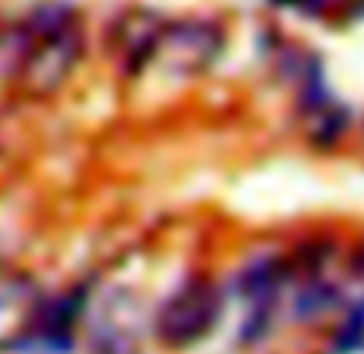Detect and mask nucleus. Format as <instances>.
Here are the masks:
<instances>
[{"label":"nucleus","instance_id":"nucleus-1","mask_svg":"<svg viewBox=\"0 0 364 354\" xmlns=\"http://www.w3.org/2000/svg\"><path fill=\"white\" fill-rule=\"evenodd\" d=\"M223 29L210 20H178L161 26L155 55L174 75H200L220 58Z\"/></svg>","mask_w":364,"mask_h":354},{"label":"nucleus","instance_id":"nucleus-2","mask_svg":"<svg viewBox=\"0 0 364 354\" xmlns=\"http://www.w3.org/2000/svg\"><path fill=\"white\" fill-rule=\"evenodd\" d=\"M220 319V293L210 284H187L178 290L159 313L161 341L184 348L200 341Z\"/></svg>","mask_w":364,"mask_h":354},{"label":"nucleus","instance_id":"nucleus-3","mask_svg":"<svg viewBox=\"0 0 364 354\" xmlns=\"http://www.w3.org/2000/svg\"><path fill=\"white\" fill-rule=\"evenodd\" d=\"M77 55H81V36H77L75 26L52 36H39L33 42V52H29L26 65H23V77L36 90H52L75 68Z\"/></svg>","mask_w":364,"mask_h":354},{"label":"nucleus","instance_id":"nucleus-4","mask_svg":"<svg viewBox=\"0 0 364 354\" xmlns=\"http://www.w3.org/2000/svg\"><path fill=\"white\" fill-rule=\"evenodd\" d=\"M159 36H161V20H155L151 14H129L123 20V26H119L117 42L123 48L126 62H132L139 68L149 55H155Z\"/></svg>","mask_w":364,"mask_h":354},{"label":"nucleus","instance_id":"nucleus-5","mask_svg":"<svg viewBox=\"0 0 364 354\" xmlns=\"http://www.w3.org/2000/svg\"><path fill=\"white\" fill-rule=\"evenodd\" d=\"M313 123H309V136L316 139V142H336L338 136L345 132V126H348V113L345 109H336V107H319L313 109Z\"/></svg>","mask_w":364,"mask_h":354},{"label":"nucleus","instance_id":"nucleus-6","mask_svg":"<svg viewBox=\"0 0 364 354\" xmlns=\"http://www.w3.org/2000/svg\"><path fill=\"white\" fill-rule=\"evenodd\" d=\"M332 303H336V293H332L329 286H326V284H309L306 290L296 296V306L294 309H296V316H300V319H316V316H323Z\"/></svg>","mask_w":364,"mask_h":354},{"label":"nucleus","instance_id":"nucleus-7","mask_svg":"<svg viewBox=\"0 0 364 354\" xmlns=\"http://www.w3.org/2000/svg\"><path fill=\"white\" fill-rule=\"evenodd\" d=\"M281 4H300V7H306V10H316V7H323V4H329V0H281Z\"/></svg>","mask_w":364,"mask_h":354},{"label":"nucleus","instance_id":"nucleus-8","mask_svg":"<svg viewBox=\"0 0 364 354\" xmlns=\"http://www.w3.org/2000/svg\"><path fill=\"white\" fill-rule=\"evenodd\" d=\"M355 14H364V0H358L355 4Z\"/></svg>","mask_w":364,"mask_h":354}]
</instances>
